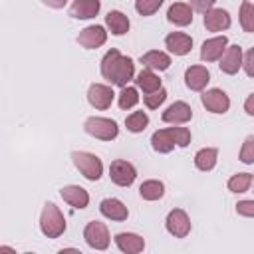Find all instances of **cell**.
<instances>
[{"instance_id":"5b68a950","label":"cell","mask_w":254,"mask_h":254,"mask_svg":"<svg viewBox=\"0 0 254 254\" xmlns=\"http://www.w3.org/2000/svg\"><path fill=\"white\" fill-rule=\"evenodd\" d=\"M83 129L87 135L95 137V139H101V141H113L117 135H119V127L113 119H107V117H87L85 123H83Z\"/></svg>"},{"instance_id":"ab89813d","label":"cell","mask_w":254,"mask_h":254,"mask_svg":"<svg viewBox=\"0 0 254 254\" xmlns=\"http://www.w3.org/2000/svg\"><path fill=\"white\" fill-rule=\"evenodd\" d=\"M0 252H14V254H16V250H12V248H8V246H0Z\"/></svg>"},{"instance_id":"f546056e","label":"cell","mask_w":254,"mask_h":254,"mask_svg":"<svg viewBox=\"0 0 254 254\" xmlns=\"http://www.w3.org/2000/svg\"><path fill=\"white\" fill-rule=\"evenodd\" d=\"M117 103H119L121 109H131V107H135V105L139 103V91H137V87H131V85L121 87V91H119V95H117Z\"/></svg>"},{"instance_id":"2e32d148","label":"cell","mask_w":254,"mask_h":254,"mask_svg":"<svg viewBox=\"0 0 254 254\" xmlns=\"http://www.w3.org/2000/svg\"><path fill=\"white\" fill-rule=\"evenodd\" d=\"M165 48L175 56H187L192 50V38L185 32H171L165 38Z\"/></svg>"},{"instance_id":"4dcf8cb0","label":"cell","mask_w":254,"mask_h":254,"mask_svg":"<svg viewBox=\"0 0 254 254\" xmlns=\"http://www.w3.org/2000/svg\"><path fill=\"white\" fill-rule=\"evenodd\" d=\"M238 16H240L242 30L248 32V34H254V4L248 2V0H244L240 4V14Z\"/></svg>"},{"instance_id":"d590c367","label":"cell","mask_w":254,"mask_h":254,"mask_svg":"<svg viewBox=\"0 0 254 254\" xmlns=\"http://www.w3.org/2000/svg\"><path fill=\"white\" fill-rule=\"evenodd\" d=\"M242 67L248 77H254V48H250L242 58Z\"/></svg>"},{"instance_id":"83f0119b","label":"cell","mask_w":254,"mask_h":254,"mask_svg":"<svg viewBox=\"0 0 254 254\" xmlns=\"http://www.w3.org/2000/svg\"><path fill=\"white\" fill-rule=\"evenodd\" d=\"M149 125V115L145 111H133L131 115L125 117V127L131 133H143Z\"/></svg>"},{"instance_id":"836d02e7","label":"cell","mask_w":254,"mask_h":254,"mask_svg":"<svg viewBox=\"0 0 254 254\" xmlns=\"http://www.w3.org/2000/svg\"><path fill=\"white\" fill-rule=\"evenodd\" d=\"M244 165H252L254 163V135H248L240 147V157H238Z\"/></svg>"},{"instance_id":"ac0fdd59","label":"cell","mask_w":254,"mask_h":254,"mask_svg":"<svg viewBox=\"0 0 254 254\" xmlns=\"http://www.w3.org/2000/svg\"><path fill=\"white\" fill-rule=\"evenodd\" d=\"M60 194L73 208H85L89 204V192L79 185H67L60 190Z\"/></svg>"},{"instance_id":"8992f818","label":"cell","mask_w":254,"mask_h":254,"mask_svg":"<svg viewBox=\"0 0 254 254\" xmlns=\"http://www.w3.org/2000/svg\"><path fill=\"white\" fill-rule=\"evenodd\" d=\"M83 240L93 250H107L109 242H111V236H109V230H107V226L103 222L91 220L83 228Z\"/></svg>"},{"instance_id":"e0dca14e","label":"cell","mask_w":254,"mask_h":254,"mask_svg":"<svg viewBox=\"0 0 254 254\" xmlns=\"http://www.w3.org/2000/svg\"><path fill=\"white\" fill-rule=\"evenodd\" d=\"M204 28L208 32H222L230 28V14L224 8H210L204 12Z\"/></svg>"},{"instance_id":"44dd1931","label":"cell","mask_w":254,"mask_h":254,"mask_svg":"<svg viewBox=\"0 0 254 254\" xmlns=\"http://www.w3.org/2000/svg\"><path fill=\"white\" fill-rule=\"evenodd\" d=\"M99 212H101L105 218L117 220V222L127 220V216H129L127 206H125L119 198H103V200L99 202Z\"/></svg>"},{"instance_id":"e575fe53","label":"cell","mask_w":254,"mask_h":254,"mask_svg":"<svg viewBox=\"0 0 254 254\" xmlns=\"http://www.w3.org/2000/svg\"><path fill=\"white\" fill-rule=\"evenodd\" d=\"M236 212L240 216L254 218V200H238L236 202Z\"/></svg>"},{"instance_id":"d4e9b609","label":"cell","mask_w":254,"mask_h":254,"mask_svg":"<svg viewBox=\"0 0 254 254\" xmlns=\"http://www.w3.org/2000/svg\"><path fill=\"white\" fill-rule=\"evenodd\" d=\"M135 83H137V87H139L143 93H151V91H157V89L163 87V85H161V77H159L153 69H149V67H145V69H141V71L137 73Z\"/></svg>"},{"instance_id":"5bb4252c","label":"cell","mask_w":254,"mask_h":254,"mask_svg":"<svg viewBox=\"0 0 254 254\" xmlns=\"http://www.w3.org/2000/svg\"><path fill=\"white\" fill-rule=\"evenodd\" d=\"M161 119H163L165 123L183 125V123H189V121L192 119V109H190V105L185 103V101H175V103H171V105L163 111Z\"/></svg>"},{"instance_id":"cb8c5ba5","label":"cell","mask_w":254,"mask_h":254,"mask_svg":"<svg viewBox=\"0 0 254 254\" xmlns=\"http://www.w3.org/2000/svg\"><path fill=\"white\" fill-rule=\"evenodd\" d=\"M105 26L109 28V32H111L113 36H123V34L129 32L131 22H129V18H127L123 12L111 10V12H107V16H105Z\"/></svg>"},{"instance_id":"277c9868","label":"cell","mask_w":254,"mask_h":254,"mask_svg":"<svg viewBox=\"0 0 254 254\" xmlns=\"http://www.w3.org/2000/svg\"><path fill=\"white\" fill-rule=\"evenodd\" d=\"M71 161L75 165V169L87 179V181H99L103 175V163L97 155L87 153V151H73L71 153Z\"/></svg>"},{"instance_id":"484cf974","label":"cell","mask_w":254,"mask_h":254,"mask_svg":"<svg viewBox=\"0 0 254 254\" xmlns=\"http://www.w3.org/2000/svg\"><path fill=\"white\" fill-rule=\"evenodd\" d=\"M216 159H218V149L216 147H204L198 149L194 153V167L198 171H212L216 167Z\"/></svg>"},{"instance_id":"603a6c76","label":"cell","mask_w":254,"mask_h":254,"mask_svg":"<svg viewBox=\"0 0 254 254\" xmlns=\"http://www.w3.org/2000/svg\"><path fill=\"white\" fill-rule=\"evenodd\" d=\"M139 62H141L145 67L153 69V71H165V69H169V65H171V56L165 54V52H161V50H149L147 54H143V56L139 58Z\"/></svg>"},{"instance_id":"1f68e13d","label":"cell","mask_w":254,"mask_h":254,"mask_svg":"<svg viewBox=\"0 0 254 254\" xmlns=\"http://www.w3.org/2000/svg\"><path fill=\"white\" fill-rule=\"evenodd\" d=\"M163 2L165 0H135V10L141 16H153L163 6Z\"/></svg>"},{"instance_id":"9c48e42d","label":"cell","mask_w":254,"mask_h":254,"mask_svg":"<svg viewBox=\"0 0 254 254\" xmlns=\"http://www.w3.org/2000/svg\"><path fill=\"white\" fill-rule=\"evenodd\" d=\"M200 101H202V105L206 107V111L216 113V115L226 113L228 107H230V97H228L222 89H218V87L206 89V91L200 95Z\"/></svg>"},{"instance_id":"d6a6232c","label":"cell","mask_w":254,"mask_h":254,"mask_svg":"<svg viewBox=\"0 0 254 254\" xmlns=\"http://www.w3.org/2000/svg\"><path fill=\"white\" fill-rule=\"evenodd\" d=\"M167 99V89L161 87L157 91H151V93H145L143 95V103L149 107V109H159V105Z\"/></svg>"},{"instance_id":"7c38bea8","label":"cell","mask_w":254,"mask_h":254,"mask_svg":"<svg viewBox=\"0 0 254 254\" xmlns=\"http://www.w3.org/2000/svg\"><path fill=\"white\" fill-rule=\"evenodd\" d=\"M105 40H107V32H105L103 26H97V24L83 28V30L79 32V36H77V44H79L81 48H85V50L101 48V46L105 44Z\"/></svg>"},{"instance_id":"ba28073f","label":"cell","mask_w":254,"mask_h":254,"mask_svg":"<svg viewBox=\"0 0 254 254\" xmlns=\"http://www.w3.org/2000/svg\"><path fill=\"white\" fill-rule=\"evenodd\" d=\"M165 226L175 238H185L190 232V218L183 208H173L165 218Z\"/></svg>"},{"instance_id":"7a4b0ae2","label":"cell","mask_w":254,"mask_h":254,"mask_svg":"<svg viewBox=\"0 0 254 254\" xmlns=\"http://www.w3.org/2000/svg\"><path fill=\"white\" fill-rule=\"evenodd\" d=\"M190 143V131L187 127H167L151 135V147L157 153H171L175 147H187Z\"/></svg>"},{"instance_id":"f1b7e54d","label":"cell","mask_w":254,"mask_h":254,"mask_svg":"<svg viewBox=\"0 0 254 254\" xmlns=\"http://www.w3.org/2000/svg\"><path fill=\"white\" fill-rule=\"evenodd\" d=\"M252 185V175L250 173H236L228 179L226 187L230 192H246Z\"/></svg>"},{"instance_id":"ffe728a7","label":"cell","mask_w":254,"mask_h":254,"mask_svg":"<svg viewBox=\"0 0 254 254\" xmlns=\"http://www.w3.org/2000/svg\"><path fill=\"white\" fill-rule=\"evenodd\" d=\"M192 6L187 2H175L167 10V20L175 26H189L192 22Z\"/></svg>"},{"instance_id":"4316f807","label":"cell","mask_w":254,"mask_h":254,"mask_svg":"<svg viewBox=\"0 0 254 254\" xmlns=\"http://www.w3.org/2000/svg\"><path fill=\"white\" fill-rule=\"evenodd\" d=\"M139 194H141L143 200H159V198H163V194H165V185H163V181L149 179V181L141 183Z\"/></svg>"},{"instance_id":"8fae6325","label":"cell","mask_w":254,"mask_h":254,"mask_svg":"<svg viewBox=\"0 0 254 254\" xmlns=\"http://www.w3.org/2000/svg\"><path fill=\"white\" fill-rule=\"evenodd\" d=\"M242 58H244V54H242V48H240L238 44L228 46V48L224 50L222 58L218 60V62H220V64H218L220 71L226 73V75H234V73H238V69L242 67Z\"/></svg>"},{"instance_id":"d6986e66","label":"cell","mask_w":254,"mask_h":254,"mask_svg":"<svg viewBox=\"0 0 254 254\" xmlns=\"http://www.w3.org/2000/svg\"><path fill=\"white\" fill-rule=\"evenodd\" d=\"M115 244L121 252L125 254H139L145 250V240L143 236L135 234V232H119L115 236Z\"/></svg>"},{"instance_id":"9a60e30c","label":"cell","mask_w":254,"mask_h":254,"mask_svg":"<svg viewBox=\"0 0 254 254\" xmlns=\"http://www.w3.org/2000/svg\"><path fill=\"white\" fill-rule=\"evenodd\" d=\"M210 81V73L204 65H190L185 69V83L190 91H202Z\"/></svg>"},{"instance_id":"3957f363","label":"cell","mask_w":254,"mask_h":254,"mask_svg":"<svg viewBox=\"0 0 254 254\" xmlns=\"http://www.w3.org/2000/svg\"><path fill=\"white\" fill-rule=\"evenodd\" d=\"M40 230L48 238H60L65 232V216L54 202H46L40 214Z\"/></svg>"},{"instance_id":"8d00e7d4","label":"cell","mask_w":254,"mask_h":254,"mask_svg":"<svg viewBox=\"0 0 254 254\" xmlns=\"http://www.w3.org/2000/svg\"><path fill=\"white\" fill-rule=\"evenodd\" d=\"M189 4L192 6V10H196V12L204 14V12H208L210 8H214L216 0H189Z\"/></svg>"},{"instance_id":"52a82bcc","label":"cell","mask_w":254,"mask_h":254,"mask_svg":"<svg viewBox=\"0 0 254 254\" xmlns=\"http://www.w3.org/2000/svg\"><path fill=\"white\" fill-rule=\"evenodd\" d=\"M109 179L117 187H131L137 179V169L125 159H115L109 165Z\"/></svg>"},{"instance_id":"74e56055","label":"cell","mask_w":254,"mask_h":254,"mask_svg":"<svg viewBox=\"0 0 254 254\" xmlns=\"http://www.w3.org/2000/svg\"><path fill=\"white\" fill-rule=\"evenodd\" d=\"M244 111L254 117V93H250V95L246 97V101H244Z\"/></svg>"},{"instance_id":"6da1fadb","label":"cell","mask_w":254,"mask_h":254,"mask_svg":"<svg viewBox=\"0 0 254 254\" xmlns=\"http://www.w3.org/2000/svg\"><path fill=\"white\" fill-rule=\"evenodd\" d=\"M101 75L111 85L125 87L135 75V64L119 50H109L101 60Z\"/></svg>"},{"instance_id":"30bf717a","label":"cell","mask_w":254,"mask_h":254,"mask_svg":"<svg viewBox=\"0 0 254 254\" xmlns=\"http://www.w3.org/2000/svg\"><path fill=\"white\" fill-rule=\"evenodd\" d=\"M113 97H115L113 87L111 85H105V83H91L89 89H87V101L95 109H107V107H111Z\"/></svg>"},{"instance_id":"f35d334b","label":"cell","mask_w":254,"mask_h":254,"mask_svg":"<svg viewBox=\"0 0 254 254\" xmlns=\"http://www.w3.org/2000/svg\"><path fill=\"white\" fill-rule=\"evenodd\" d=\"M46 6H50V8H56V10H60V8H64L65 4H67V0H42Z\"/></svg>"},{"instance_id":"7402d4cb","label":"cell","mask_w":254,"mask_h":254,"mask_svg":"<svg viewBox=\"0 0 254 254\" xmlns=\"http://www.w3.org/2000/svg\"><path fill=\"white\" fill-rule=\"evenodd\" d=\"M101 2L99 0H73L69 8V16L75 20H89L99 14Z\"/></svg>"},{"instance_id":"4fadbf2b","label":"cell","mask_w":254,"mask_h":254,"mask_svg":"<svg viewBox=\"0 0 254 254\" xmlns=\"http://www.w3.org/2000/svg\"><path fill=\"white\" fill-rule=\"evenodd\" d=\"M228 48V38L226 36H214L202 42L200 46V60L202 62H216L222 58L224 50Z\"/></svg>"}]
</instances>
